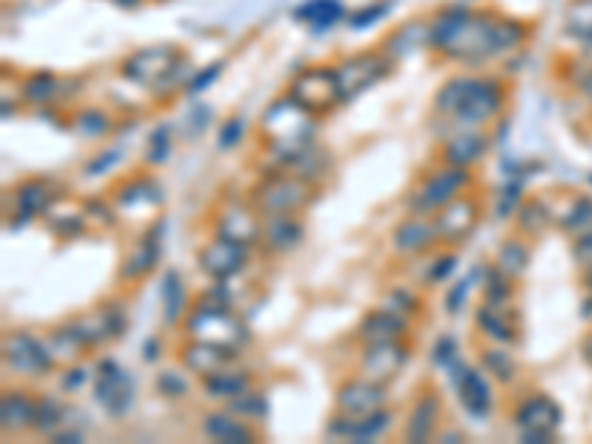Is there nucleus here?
Returning a JSON list of instances; mask_svg holds the SVG:
<instances>
[{
    "label": "nucleus",
    "instance_id": "f257e3e1",
    "mask_svg": "<svg viewBox=\"0 0 592 444\" xmlns=\"http://www.w3.org/2000/svg\"><path fill=\"white\" fill-rule=\"evenodd\" d=\"M430 45L456 63H486L498 54L513 51L524 39V27L510 15L474 12L450 6L433 21L427 33Z\"/></svg>",
    "mask_w": 592,
    "mask_h": 444
},
{
    "label": "nucleus",
    "instance_id": "f03ea898",
    "mask_svg": "<svg viewBox=\"0 0 592 444\" xmlns=\"http://www.w3.org/2000/svg\"><path fill=\"white\" fill-rule=\"evenodd\" d=\"M507 89L495 77H453L436 92V113L465 128H483L504 113Z\"/></svg>",
    "mask_w": 592,
    "mask_h": 444
},
{
    "label": "nucleus",
    "instance_id": "7ed1b4c3",
    "mask_svg": "<svg viewBox=\"0 0 592 444\" xmlns=\"http://www.w3.org/2000/svg\"><path fill=\"white\" fill-rule=\"evenodd\" d=\"M320 196V184L308 181L294 172H267L252 190H249V205L261 217H279V214H302L305 208L314 205Z\"/></svg>",
    "mask_w": 592,
    "mask_h": 444
},
{
    "label": "nucleus",
    "instance_id": "20e7f679",
    "mask_svg": "<svg viewBox=\"0 0 592 444\" xmlns=\"http://www.w3.org/2000/svg\"><path fill=\"white\" fill-rule=\"evenodd\" d=\"M314 119L317 116L305 113L285 95L282 101L267 107L258 131H261V140L270 148V154L276 160H282V157H291L314 143Z\"/></svg>",
    "mask_w": 592,
    "mask_h": 444
},
{
    "label": "nucleus",
    "instance_id": "39448f33",
    "mask_svg": "<svg viewBox=\"0 0 592 444\" xmlns=\"http://www.w3.org/2000/svg\"><path fill=\"white\" fill-rule=\"evenodd\" d=\"M181 329H184L187 338L217 344V347L234 353V356H240L243 347L252 338L246 323L234 314V308H214V305H202V302H196L190 308V314L184 317Z\"/></svg>",
    "mask_w": 592,
    "mask_h": 444
},
{
    "label": "nucleus",
    "instance_id": "423d86ee",
    "mask_svg": "<svg viewBox=\"0 0 592 444\" xmlns=\"http://www.w3.org/2000/svg\"><path fill=\"white\" fill-rule=\"evenodd\" d=\"M288 98L311 116H326L347 101L335 66H305V69H299L291 80Z\"/></svg>",
    "mask_w": 592,
    "mask_h": 444
},
{
    "label": "nucleus",
    "instance_id": "0eeeda50",
    "mask_svg": "<svg viewBox=\"0 0 592 444\" xmlns=\"http://www.w3.org/2000/svg\"><path fill=\"white\" fill-rule=\"evenodd\" d=\"M468 187H471V169L439 163L436 169L421 175V181L415 184L409 211L418 214V217H430L433 220L450 199H456Z\"/></svg>",
    "mask_w": 592,
    "mask_h": 444
},
{
    "label": "nucleus",
    "instance_id": "6e6552de",
    "mask_svg": "<svg viewBox=\"0 0 592 444\" xmlns=\"http://www.w3.org/2000/svg\"><path fill=\"white\" fill-rule=\"evenodd\" d=\"M66 323L72 326L74 332H77V338H80L89 350H95V347L113 344L116 338L125 335V329H128V314H125V305H122V302L104 299V302H98L95 308L69 317Z\"/></svg>",
    "mask_w": 592,
    "mask_h": 444
},
{
    "label": "nucleus",
    "instance_id": "1a4fd4ad",
    "mask_svg": "<svg viewBox=\"0 0 592 444\" xmlns=\"http://www.w3.org/2000/svg\"><path fill=\"white\" fill-rule=\"evenodd\" d=\"M480 217H483V205H480V199H477V196L459 193L456 199H450L442 211L433 217L439 246H444V249H456V246H462V243L474 234V228H477Z\"/></svg>",
    "mask_w": 592,
    "mask_h": 444
},
{
    "label": "nucleus",
    "instance_id": "9d476101",
    "mask_svg": "<svg viewBox=\"0 0 592 444\" xmlns=\"http://www.w3.org/2000/svg\"><path fill=\"white\" fill-rule=\"evenodd\" d=\"M3 365L21 376H45L54 370V359L45 347V338L15 329L3 335Z\"/></svg>",
    "mask_w": 592,
    "mask_h": 444
},
{
    "label": "nucleus",
    "instance_id": "9b49d317",
    "mask_svg": "<svg viewBox=\"0 0 592 444\" xmlns=\"http://www.w3.org/2000/svg\"><path fill=\"white\" fill-rule=\"evenodd\" d=\"M344 98L353 101L356 95H362L365 89H370L373 83H379L385 74L391 72V54L385 48H373V51H362L347 57L341 66H335Z\"/></svg>",
    "mask_w": 592,
    "mask_h": 444
},
{
    "label": "nucleus",
    "instance_id": "f8f14e48",
    "mask_svg": "<svg viewBox=\"0 0 592 444\" xmlns=\"http://www.w3.org/2000/svg\"><path fill=\"white\" fill-rule=\"evenodd\" d=\"M66 196V187L54 178H24L9 193V208L18 222L45 217L60 199Z\"/></svg>",
    "mask_w": 592,
    "mask_h": 444
},
{
    "label": "nucleus",
    "instance_id": "ddd939ff",
    "mask_svg": "<svg viewBox=\"0 0 592 444\" xmlns=\"http://www.w3.org/2000/svg\"><path fill=\"white\" fill-rule=\"evenodd\" d=\"M181 57H184V51L178 45L140 48L122 63V72H125V77L137 80V83H163L169 74L178 72V66H181L178 60Z\"/></svg>",
    "mask_w": 592,
    "mask_h": 444
},
{
    "label": "nucleus",
    "instance_id": "4468645a",
    "mask_svg": "<svg viewBox=\"0 0 592 444\" xmlns=\"http://www.w3.org/2000/svg\"><path fill=\"white\" fill-rule=\"evenodd\" d=\"M409 362L406 341H382V344H365L359 356V376H365L376 385H388L400 376V370Z\"/></svg>",
    "mask_w": 592,
    "mask_h": 444
},
{
    "label": "nucleus",
    "instance_id": "2eb2a0df",
    "mask_svg": "<svg viewBox=\"0 0 592 444\" xmlns=\"http://www.w3.org/2000/svg\"><path fill=\"white\" fill-rule=\"evenodd\" d=\"M199 270L205 276H211L214 282H228L234 276L243 273V267L249 264V246H240V243H231L225 237H217L208 240L202 249H199Z\"/></svg>",
    "mask_w": 592,
    "mask_h": 444
},
{
    "label": "nucleus",
    "instance_id": "dca6fc26",
    "mask_svg": "<svg viewBox=\"0 0 592 444\" xmlns=\"http://www.w3.org/2000/svg\"><path fill=\"white\" fill-rule=\"evenodd\" d=\"M439 424H442V394L433 382H424L412 409H409L403 439L406 442H433L439 436Z\"/></svg>",
    "mask_w": 592,
    "mask_h": 444
},
{
    "label": "nucleus",
    "instance_id": "f3484780",
    "mask_svg": "<svg viewBox=\"0 0 592 444\" xmlns=\"http://www.w3.org/2000/svg\"><path fill=\"white\" fill-rule=\"evenodd\" d=\"M335 409L344 415H370V412L388 409V385H376L356 373L338 385Z\"/></svg>",
    "mask_w": 592,
    "mask_h": 444
},
{
    "label": "nucleus",
    "instance_id": "a211bd4d",
    "mask_svg": "<svg viewBox=\"0 0 592 444\" xmlns=\"http://www.w3.org/2000/svg\"><path fill=\"white\" fill-rule=\"evenodd\" d=\"M214 234L225 237L231 243L240 246H258L261 240V214L246 202H228L222 205L217 222H214Z\"/></svg>",
    "mask_w": 592,
    "mask_h": 444
},
{
    "label": "nucleus",
    "instance_id": "6ab92c4d",
    "mask_svg": "<svg viewBox=\"0 0 592 444\" xmlns=\"http://www.w3.org/2000/svg\"><path fill=\"white\" fill-rule=\"evenodd\" d=\"M160 261V231L148 228L146 234L125 252L122 264H119V285L122 288H137L140 282H146L154 273Z\"/></svg>",
    "mask_w": 592,
    "mask_h": 444
},
{
    "label": "nucleus",
    "instance_id": "aec40b11",
    "mask_svg": "<svg viewBox=\"0 0 592 444\" xmlns=\"http://www.w3.org/2000/svg\"><path fill=\"white\" fill-rule=\"evenodd\" d=\"M513 424L521 433H554L560 424V406L542 391L524 394L513 406Z\"/></svg>",
    "mask_w": 592,
    "mask_h": 444
},
{
    "label": "nucleus",
    "instance_id": "412c9836",
    "mask_svg": "<svg viewBox=\"0 0 592 444\" xmlns=\"http://www.w3.org/2000/svg\"><path fill=\"white\" fill-rule=\"evenodd\" d=\"M95 397L98 403L113 412L122 415L131 403H134V382L125 370L119 368L116 362H101L98 365V379H95Z\"/></svg>",
    "mask_w": 592,
    "mask_h": 444
},
{
    "label": "nucleus",
    "instance_id": "4be33fe9",
    "mask_svg": "<svg viewBox=\"0 0 592 444\" xmlns=\"http://www.w3.org/2000/svg\"><path fill=\"white\" fill-rule=\"evenodd\" d=\"M305 237V225L299 214H279V217H261V240L258 246L273 255H291Z\"/></svg>",
    "mask_w": 592,
    "mask_h": 444
},
{
    "label": "nucleus",
    "instance_id": "5701e85b",
    "mask_svg": "<svg viewBox=\"0 0 592 444\" xmlns=\"http://www.w3.org/2000/svg\"><path fill=\"white\" fill-rule=\"evenodd\" d=\"M474 323H477V329H480L492 344L510 347V344H516L518 341L521 323H518V314H513V302H507V305L483 302V305L477 308V314H474Z\"/></svg>",
    "mask_w": 592,
    "mask_h": 444
},
{
    "label": "nucleus",
    "instance_id": "b1692460",
    "mask_svg": "<svg viewBox=\"0 0 592 444\" xmlns=\"http://www.w3.org/2000/svg\"><path fill=\"white\" fill-rule=\"evenodd\" d=\"M388 424H391V412L388 409H379V412H370V415L335 412V418L329 421V436L347 439V442H370V439L382 436Z\"/></svg>",
    "mask_w": 592,
    "mask_h": 444
},
{
    "label": "nucleus",
    "instance_id": "393cba45",
    "mask_svg": "<svg viewBox=\"0 0 592 444\" xmlns=\"http://www.w3.org/2000/svg\"><path fill=\"white\" fill-rule=\"evenodd\" d=\"M486 151H489V134L483 128H465V131H456L444 140L442 163L471 169L474 163H480L486 157Z\"/></svg>",
    "mask_w": 592,
    "mask_h": 444
},
{
    "label": "nucleus",
    "instance_id": "a878e982",
    "mask_svg": "<svg viewBox=\"0 0 592 444\" xmlns=\"http://www.w3.org/2000/svg\"><path fill=\"white\" fill-rule=\"evenodd\" d=\"M234 359H237L234 353L222 350L217 344H208V341H196V338H187L184 347L178 350L181 368L187 370V373H193V376H199V379L217 373L225 365H231Z\"/></svg>",
    "mask_w": 592,
    "mask_h": 444
},
{
    "label": "nucleus",
    "instance_id": "bb28decb",
    "mask_svg": "<svg viewBox=\"0 0 592 444\" xmlns=\"http://www.w3.org/2000/svg\"><path fill=\"white\" fill-rule=\"evenodd\" d=\"M356 338L365 344H382V341H406L409 338V320L397 317L388 308H373L362 317V323L356 326Z\"/></svg>",
    "mask_w": 592,
    "mask_h": 444
},
{
    "label": "nucleus",
    "instance_id": "cd10ccee",
    "mask_svg": "<svg viewBox=\"0 0 592 444\" xmlns=\"http://www.w3.org/2000/svg\"><path fill=\"white\" fill-rule=\"evenodd\" d=\"M391 243H394V252L400 258H418L421 252H427L430 246H436V225L430 222V217H418L412 214L409 220H403L394 234H391Z\"/></svg>",
    "mask_w": 592,
    "mask_h": 444
},
{
    "label": "nucleus",
    "instance_id": "c85d7f7f",
    "mask_svg": "<svg viewBox=\"0 0 592 444\" xmlns=\"http://www.w3.org/2000/svg\"><path fill=\"white\" fill-rule=\"evenodd\" d=\"M202 433L214 442H228V444H246V442H258L261 433L252 427V421L240 418L237 412L231 409H222V412H211L202 418Z\"/></svg>",
    "mask_w": 592,
    "mask_h": 444
},
{
    "label": "nucleus",
    "instance_id": "c756f323",
    "mask_svg": "<svg viewBox=\"0 0 592 444\" xmlns=\"http://www.w3.org/2000/svg\"><path fill=\"white\" fill-rule=\"evenodd\" d=\"M0 427L3 433H24L36 427V394L21 388H6L0 397Z\"/></svg>",
    "mask_w": 592,
    "mask_h": 444
},
{
    "label": "nucleus",
    "instance_id": "7c9ffc66",
    "mask_svg": "<svg viewBox=\"0 0 592 444\" xmlns=\"http://www.w3.org/2000/svg\"><path fill=\"white\" fill-rule=\"evenodd\" d=\"M456 391H459V403L468 415L474 418H486L492 412V388L489 379L474 368H456Z\"/></svg>",
    "mask_w": 592,
    "mask_h": 444
},
{
    "label": "nucleus",
    "instance_id": "2f4dec72",
    "mask_svg": "<svg viewBox=\"0 0 592 444\" xmlns=\"http://www.w3.org/2000/svg\"><path fill=\"white\" fill-rule=\"evenodd\" d=\"M21 92H24V101L27 104L54 107V104L66 101V95H72L74 86H69V80L66 77H57V74H30L21 83Z\"/></svg>",
    "mask_w": 592,
    "mask_h": 444
},
{
    "label": "nucleus",
    "instance_id": "473e14b6",
    "mask_svg": "<svg viewBox=\"0 0 592 444\" xmlns=\"http://www.w3.org/2000/svg\"><path fill=\"white\" fill-rule=\"evenodd\" d=\"M45 347H48V353L54 359V368H72V365H77L89 353V347L77 338V332H74L69 323L51 329L45 335Z\"/></svg>",
    "mask_w": 592,
    "mask_h": 444
},
{
    "label": "nucleus",
    "instance_id": "72a5a7b5",
    "mask_svg": "<svg viewBox=\"0 0 592 444\" xmlns=\"http://www.w3.org/2000/svg\"><path fill=\"white\" fill-rule=\"evenodd\" d=\"M202 388L208 391V397L228 403V400H234L237 394H243L246 388H252V373L225 365V368H220L217 373L205 376V379H202Z\"/></svg>",
    "mask_w": 592,
    "mask_h": 444
},
{
    "label": "nucleus",
    "instance_id": "f704fd0d",
    "mask_svg": "<svg viewBox=\"0 0 592 444\" xmlns=\"http://www.w3.org/2000/svg\"><path fill=\"white\" fill-rule=\"evenodd\" d=\"M69 415V406L60 400V397H54V394H36V433H42V436H54V433H60L63 427H66V418Z\"/></svg>",
    "mask_w": 592,
    "mask_h": 444
},
{
    "label": "nucleus",
    "instance_id": "c9c22d12",
    "mask_svg": "<svg viewBox=\"0 0 592 444\" xmlns=\"http://www.w3.org/2000/svg\"><path fill=\"white\" fill-rule=\"evenodd\" d=\"M86 205H69V202H57L48 214H45V220L48 225L57 231V234H63V237H77V234H83V228H86Z\"/></svg>",
    "mask_w": 592,
    "mask_h": 444
},
{
    "label": "nucleus",
    "instance_id": "e433bc0d",
    "mask_svg": "<svg viewBox=\"0 0 592 444\" xmlns=\"http://www.w3.org/2000/svg\"><path fill=\"white\" fill-rule=\"evenodd\" d=\"M492 264H495L501 273H507L510 279H521L524 270H527V264H530V249H527L524 240L507 237V240L501 243V249H498V255H495Z\"/></svg>",
    "mask_w": 592,
    "mask_h": 444
},
{
    "label": "nucleus",
    "instance_id": "4c0bfd02",
    "mask_svg": "<svg viewBox=\"0 0 592 444\" xmlns=\"http://www.w3.org/2000/svg\"><path fill=\"white\" fill-rule=\"evenodd\" d=\"M480 365L498 382H513L516 379V362H513V356L504 344H489L486 350H480Z\"/></svg>",
    "mask_w": 592,
    "mask_h": 444
},
{
    "label": "nucleus",
    "instance_id": "58836bf2",
    "mask_svg": "<svg viewBox=\"0 0 592 444\" xmlns=\"http://www.w3.org/2000/svg\"><path fill=\"white\" fill-rule=\"evenodd\" d=\"M225 409L237 412L240 418H246V421H252V424H261V421L267 418V409H270V406H267V397H264L261 391L246 388L243 394H237L234 400H228Z\"/></svg>",
    "mask_w": 592,
    "mask_h": 444
},
{
    "label": "nucleus",
    "instance_id": "ea45409f",
    "mask_svg": "<svg viewBox=\"0 0 592 444\" xmlns=\"http://www.w3.org/2000/svg\"><path fill=\"white\" fill-rule=\"evenodd\" d=\"M184 314V285L178 273H166L163 279V323L166 326H178Z\"/></svg>",
    "mask_w": 592,
    "mask_h": 444
},
{
    "label": "nucleus",
    "instance_id": "a19ab883",
    "mask_svg": "<svg viewBox=\"0 0 592 444\" xmlns=\"http://www.w3.org/2000/svg\"><path fill=\"white\" fill-rule=\"evenodd\" d=\"M296 18H302V21L314 18L317 27H326V24H332V21L341 18V6H338L335 0H311L308 6H302V9L296 12Z\"/></svg>",
    "mask_w": 592,
    "mask_h": 444
},
{
    "label": "nucleus",
    "instance_id": "79ce46f5",
    "mask_svg": "<svg viewBox=\"0 0 592 444\" xmlns=\"http://www.w3.org/2000/svg\"><path fill=\"white\" fill-rule=\"evenodd\" d=\"M72 125L80 131V134H86V137H104V134L110 131V119H107V113H101V110H95V107L80 110V113L74 116Z\"/></svg>",
    "mask_w": 592,
    "mask_h": 444
},
{
    "label": "nucleus",
    "instance_id": "37998d69",
    "mask_svg": "<svg viewBox=\"0 0 592 444\" xmlns=\"http://www.w3.org/2000/svg\"><path fill=\"white\" fill-rule=\"evenodd\" d=\"M382 308L394 311L403 320H412L421 311V299L415 294H409V291H391V294H385V299H382Z\"/></svg>",
    "mask_w": 592,
    "mask_h": 444
},
{
    "label": "nucleus",
    "instance_id": "c03bdc74",
    "mask_svg": "<svg viewBox=\"0 0 592 444\" xmlns=\"http://www.w3.org/2000/svg\"><path fill=\"white\" fill-rule=\"evenodd\" d=\"M154 385H157V391L163 397H172V400L187 394V382H184V376L178 370H160V376L154 379Z\"/></svg>",
    "mask_w": 592,
    "mask_h": 444
},
{
    "label": "nucleus",
    "instance_id": "a18cd8bd",
    "mask_svg": "<svg viewBox=\"0 0 592 444\" xmlns=\"http://www.w3.org/2000/svg\"><path fill=\"white\" fill-rule=\"evenodd\" d=\"M456 267V255L453 252H439V258L433 261V267L427 270V285H439L444 282Z\"/></svg>",
    "mask_w": 592,
    "mask_h": 444
},
{
    "label": "nucleus",
    "instance_id": "49530a36",
    "mask_svg": "<svg viewBox=\"0 0 592 444\" xmlns=\"http://www.w3.org/2000/svg\"><path fill=\"white\" fill-rule=\"evenodd\" d=\"M243 140V119L240 116H231L225 125H222V134H220V146L222 148H231L234 143H240Z\"/></svg>",
    "mask_w": 592,
    "mask_h": 444
},
{
    "label": "nucleus",
    "instance_id": "de8ad7c7",
    "mask_svg": "<svg viewBox=\"0 0 592 444\" xmlns=\"http://www.w3.org/2000/svg\"><path fill=\"white\" fill-rule=\"evenodd\" d=\"M169 151V134L166 131H157V137L151 140V148H148V160L151 163H160Z\"/></svg>",
    "mask_w": 592,
    "mask_h": 444
},
{
    "label": "nucleus",
    "instance_id": "09e8293b",
    "mask_svg": "<svg viewBox=\"0 0 592 444\" xmlns=\"http://www.w3.org/2000/svg\"><path fill=\"white\" fill-rule=\"evenodd\" d=\"M456 356V344H453V338H442L439 344H436V353H433V362L436 365H450V359Z\"/></svg>",
    "mask_w": 592,
    "mask_h": 444
},
{
    "label": "nucleus",
    "instance_id": "8fccbe9b",
    "mask_svg": "<svg viewBox=\"0 0 592 444\" xmlns=\"http://www.w3.org/2000/svg\"><path fill=\"white\" fill-rule=\"evenodd\" d=\"M465 294H468V282H459V285L450 291V296H447V311H450V314L459 311V305L465 302Z\"/></svg>",
    "mask_w": 592,
    "mask_h": 444
},
{
    "label": "nucleus",
    "instance_id": "3c124183",
    "mask_svg": "<svg viewBox=\"0 0 592 444\" xmlns=\"http://www.w3.org/2000/svg\"><path fill=\"white\" fill-rule=\"evenodd\" d=\"M220 69H222V63H217V66H211V69H208V72L202 74V77H196V80L190 83V89H193V92H199V89H205V83H208V80H214V77L220 74Z\"/></svg>",
    "mask_w": 592,
    "mask_h": 444
}]
</instances>
